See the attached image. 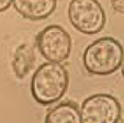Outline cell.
Instances as JSON below:
<instances>
[{"label":"cell","mask_w":124,"mask_h":123,"mask_svg":"<svg viewBox=\"0 0 124 123\" xmlns=\"http://www.w3.org/2000/svg\"><path fill=\"white\" fill-rule=\"evenodd\" d=\"M68 82V72L65 66L54 62L44 63L33 74L31 93L38 103L49 106L65 95Z\"/></svg>","instance_id":"obj_1"},{"label":"cell","mask_w":124,"mask_h":123,"mask_svg":"<svg viewBox=\"0 0 124 123\" xmlns=\"http://www.w3.org/2000/svg\"><path fill=\"white\" fill-rule=\"evenodd\" d=\"M124 49L117 40L110 36L98 39L86 47L84 66L90 74L105 76L116 72L122 65Z\"/></svg>","instance_id":"obj_2"},{"label":"cell","mask_w":124,"mask_h":123,"mask_svg":"<svg viewBox=\"0 0 124 123\" xmlns=\"http://www.w3.org/2000/svg\"><path fill=\"white\" fill-rule=\"evenodd\" d=\"M68 16L74 29L84 34H97L105 25V12L98 0H71Z\"/></svg>","instance_id":"obj_3"},{"label":"cell","mask_w":124,"mask_h":123,"mask_svg":"<svg viewBox=\"0 0 124 123\" xmlns=\"http://www.w3.org/2000/svg\"><path fill=\"white\" fill-rule=\"evenodd\" d=\"M36 44L43 57L54 63L66 60L73 49L70 34L58 24H51L43 29L38 34Z\"/></svg>","instance_id":"obj_4"},{"label":"cell","mask_w":124,"mask_h":123,"mask_svg":"<svg viewBox=\"0 0 124 123\" xmlns=\"http://www.w3.org/2000/svg\"><path fill=\"white\" fill-rule=\"evenodd\" d=\"M122 108L114 97L97 93L84 100L80 108L84 123H116L121 120Z\"/></svg>","instance_id":"obj_5"},{"label":"cell","mask_w":124,"mask_h":123,"mask_svg":"<svg viewBox=\"0 0 124 123\" xmlns=\"http://www.w3.org/2000/svg\"><path fill=\"white\" fill-rule=\"evenodd\" d=\"M57 0H13V7L23 18L32 21L45 20L56 9Z\"/></svg>","instance_id":"obj_6"},{"label":"cell","mask_w":124,"mask_h":123,"mask_svg":"<svg viewBox=\"0 0 124 123\" xmlns=\"http://www.w3.org/2000/svg\"><path fill=\"white\" fill-rule=\"evenodd\" d=\"M46 123H65V122H81L80 110L76 103L71 101L62 102L58 106L52 108L45 118Z\"/></svg>","instance_id":"obj_7"},{"label":"cell","mask_w":124,"mask_h":123,"mask_svg":"<svg viewBox=\"0 0 124 123\" xmlns=\"http://www.w3.org/2000/svg\"><path fill=\"white\" fill-rule=\"evenodd\" d=\"M35 60L34 49L30 44H22L16 49L12 58V69L18 79H23L31 68L33 67Z\"/></svg>","instance_id":"obj_8"},{"label":"cell","mask_w":124,"mask_h":123,"mask_svg":"<svg viewBox=\"0 0 124 123\" xmlns=\"http://www.w3.org/2000/svg\"><path fill=\"white\" fill-rule=\"evenodd\" d=\"M111 5L114 11L124 13V0H111Z\"/></svg>","instance_id":"obj_9"},{"label":"cell","mask_w":124,"mask_h":123,"mask_svg":"<svg viewBox=\"0 0 124 123\" xmlns=\"http://www.w3.org/2000/svg\"><path fill=\"white\" fill-rule=\"evenodd\" d=\"M13 2V0H0V12H3L8 10Z\"/></svg>","instance_id":"obj_10"},{"label":"cell","mask_w":124,"mask_h":123,"mask_svg":"<svg viewBox=\"0 0 124 123\" xmlns=\"http://www.w3.org/2000/svg\"><path fill=\"white\" fill-rule=\"evenodd\" d=\"M121 67H122V76H123V78H124V58H123V62H122Z\"/></svg>","instance_id":"obj_11"}]
</instances>
